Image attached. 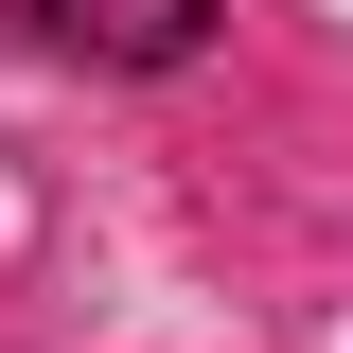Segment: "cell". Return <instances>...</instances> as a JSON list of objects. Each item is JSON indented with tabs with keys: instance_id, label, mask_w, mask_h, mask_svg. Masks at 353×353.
Here are the masks:
<instances>
[{
	"instance_id": "obj_1",
	"label": "cell",
	"mask_w": 353,
	"mask_h": 353,
	"mask_svg": "<svg viewBox=\"0 0 353 353\" xmlns=\"http://www.w3.org/2000/svg\"><path fill=\"white\" fill-rule=\"evenodd\" d=\"M18 18H36L53 53H88V71H176L230 0H18Z\"/></svg>"
}]
</instances>
